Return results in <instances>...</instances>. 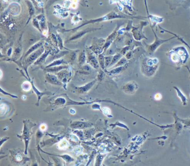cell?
Here are the masks:
<instances>
[{
  "label": "cell",
  "instance_id": "4",
  "mask_svg": "<svg viewBox=\"0 0 190 166\" xmlns=\"http://www.w3.org/2000/svg\"><path fill=\"white\" fill-rule=\"evenodd\" d=\"M110 112H111V111H110V110L109 108H103V112L106 115H108V114H110Z\"/></svg>",
  "mask_w": 190,
  "mask_h": 166
},
{
  "label": "cell",
  "instance_id": "1",
  "mask_svg": "<svg viewBox=\"0 0 190 166\" xmlns=\"http://www.w3.org/2000/svg\"><path fill=\"white\" fill-rule=\"evenodd\" d=\"M151 29H152V32H153L154 35H155V41L153 42V43H152V44H150V45H147V50H148L149 53H150V54H153L155 51L157 49V48L159 47V46L161 44H164V43H165V42H166L167 41L172 40V39H174L175 38H176L175 36H173L172 38H169V39H165V40L161 39L159 38L157 35V34H156V32L154 31L153 27H151Z\"/></svg>",
  "mask_w": 190,
  "mask_h": 166
},
{
  "label": "cell",
  "instance_id": "3",
  "mask_svg": "<svg viewBox=\"0 0 190 166\" xmlns=\"http://www.w3.org/2000/svg\"><path fill=\"white\" fill-rule=\"evenodd\" d=\"M145 4L146 11H147V18H148V20H149L150 27H155L156 25H158V24L162 23L164 21V18L162 17H159L158 16L150 14L149 13V11L148 9V6H147L146 0H145Z\"/></svg>",
  "mask_w": 190,
  "mask_h": 166
},
{
  "label": "cell",
  "instance_id": "2",
  "mask_svg": "<svg viewBox=\"0 0 190 166\" xmlns=\"http://www.w3.org/2000/svg\"><path fill=\"white\" fill-rule=\"evenodd\" d=\"M148 24H149L148 22L146 21H141L140 25H138V27H132V32L133 36L136 40L139 41L142 40V39H147V38H146L145 35L144 34V32H143V29L144 27H146Z\"/></svg>",
  "mask_w": 190,
  "mask_h": 166
}]
</instances>
